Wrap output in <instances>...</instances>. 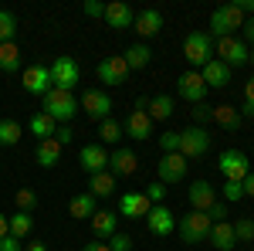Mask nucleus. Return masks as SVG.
Segmentation results:
<instances>
[{
  "instance_id": "23",
  "label": "nucleus",
  "mask_w": 254,
  "mask_h": 251,
  "mask_svg": "<svg viewBox=\"0 0 254 251\" xmlns=\"http://www.w3.org/2000/svg\"><path fill=\"white\" fill-rule=\"evenodd\" d=\"M61 150H64V146L51 136V139H41V143H38V153H34V156H38V163L44 167V170H51V167H58V163H61Z\"/></svg>"
},
{
  "instance_id": "6",
  "label": "nucleus",
  "mask_w": 254,
  "mask_h": 251,
  "mask_svg": "<svg viewBox=\"0 0 254 251\" xmlns=\"http://www.w3.org/2000/svg\"><path fill=\"white\" fill-rule=\"evenodd\" d=\"M183 58L190 61V65H196V68H203L207 61L214 58V38L210 34H190V38L183 41Z\"/></svg>"
},
{
  "instance_id": "54",
  "label": "nucleus",
  "mask_w": 254,
  "mask_h": 251,
  "mask_svg": "<svg viewBox=\"0 0 254 251\" xmlns=\"http://www.w3.org/2000/svg\"><path fill=\"white\" fill-rule=\"evenodd\" d=\"M244 116H248V119H254V105H251V102H244Z\"/></svg>"
},
{
  "instance_id": "37",
  "label": "nucleus",
  "mask_w": 254,
  "mask_h": 251,
  "mask_svg": "<svg viewBox=\"0 0 254 251\" xmlns=\"http://www.w3.org/2000/svg\"><path fill=\"white\" fill-rule=\"evenodd\" d=\"M231 228H234L237 241H244V245H251V241H254V221H251V217H241V221H234Z\"/></svg>"
},
{
  "instance_id": "8",
  "label": "nucleus",
  "mask_w": 254,
  "mask_h": 251,
  "mask_svg": "<svg viewBox=\"0 0 254 251\" xmlns=\"http://www.w3.org/2000/svg\"><path fill=\"white\" fill-rule=\"evenodd\" d=\"M214 51H217V61H224L227 68L244 65V61H248V55H251V48H248L241 38H217Z\"/></svg>"
},
{
  "instance_id": "26",
  "label": "nucleus",
  "mask_w": 254,
  "mask_h": 251,
  "mask_svg": "<svg viewBox=\"0 0 254 251\" xmlns=\"http://www.w3.org/2000/svg\"><path fill=\"white\" fill-rule=\"evenodd\" d=\"M116 224H119V217L112 211H95L92 214V234H95V238H105V241H109V238L116 234Z\"/></svg>"
},
{
  "instance_id": "9",
  "label": "nucleus",
  "mask_w": 254,
  "mask_h": 251,
  "mask_svg": "<svg viewBox=\"0 0 254 251\" xmlns=\"http://www.w3.org/2000/svg\"><path fill=\"white\" fill-rule=\"evenodd\" d=\"M81 109L88 112L92 119H112V98L109 92H102V88H88V92H81Z\"/></svg>"
},
{
  "instance_id": "39",
  "label": "nucleus",
  "mask_w": 254,
  "mask_h": 251,
  "mask_svg": "<svg viewBox=\"0 0 254 251\" xmlns=\"http://www.w3.org/2000/svg\"><path fill=\"white\" fill-rule=\"evenodd\" d=\"M220 190H224V204H231V200H241V197H244V183H237V180H227Z\"/></svg>"
},
{
  "instance_id": "34",
  "label": "nucleus",
  "mask_w": 254,
  "mask_h": 251,
  "mask_svg": "<svg viewBox=\"0 0 254 251\" xmlns=\"http://www.w3.org/2000/svg\"><path fill=\"white\" fill-rule=\"evenodd\" d=\"M149 58H153V51H149L146 44H132V48L126 51V65H129V72H132V68H146Z\"/></svg>"
},
{
  "instance_id": "32",
  "label": "nucleus",
  "mask_w": 254,
  "mask_h": 251,
  "mask_svg": "<svg viewBox=\"0 0 254 251\" xmlns=\"http://www.w3.org/2000/svg\"><path fill=\"white\" fill-rule=\"evenodd\" d=\"M24 129L17 119H0V146H17Z\"/></svg>"
},
{
  "instance_id": "53",
  "label": "nucleus",
  "mask_w": 254,
  "mask_h": 251,
  "mask_svg": "<svg viewBox=\"0 0 254 251\" xmlns=\"http://www.w3.org/2000/svg\"><path fill=\"white\" fill-rule=\"evenodd\" d=\"M81 251H109V245H85Z\"/></svg>"
},
{
  "instance_id": "36",
  "label": "nucleus",
  "mask_w": 254,
  "mask_h": 251,
  "mask_svg": "<svg viewBox=\"0 0 254 251\" xmlns=\"http://www.w3.org/2000/svg\"><path fill=\"white\" fill-rule=\"evenodd\" d=\"M98 139H102V143H119V139H122V126H119L116 119H102Z\"/></svg>"
},
{
  "instance_id": "51",
  "label": "nucleus",
  "mask_w": 254,
  "mask_h": 251,
  "mask_svg": "<svg viewBox=\"0 0 254 251\" xmlns=\"http://www.w3.org/2000/svg\"><path fill=\"white\" fill-rule=\"evenodd\" d=\"M24 251H48V248H44V241H31V245H24Z\"/></svg>"
},
{
  "instance_id": "31",
  "label": "nucleus",
  "mask_w": 254,
  "mask_h": 251,
  "mask_svg": "<svg viewBox=\"0 0 254 251\" xmlns=\"http://www.w3.org/2000/svg\"><path fill=\"white\" fill-rule=\"evenodd\" d=\"M20 68V48L14 41H7V44H0V72H17Z\"/></svg>"
},
{
  "instance_id": "21",
  "label": "nucleus",
  "mask_w": 254,
  "mask_h": 251,
  "mask_svg": "<svg viewBox=\"0 0 254 251\" xmlns=\"http://www.w3.org/2000/svg\"><path fill=\"white\" fill-rule=\"evenodd\" d=\"M122 129H126V136H132V139H149V136H153V119H149V112L132 109Z\"/></svg>"
},
{
  "instance_id": "27",
  "label": "nucleus",
  "mask_w": 254,
  "mask_h": 251,
  "mask_svg": "<svg viewBox=\"0 0 254 251\" xmlns=\"http://www.w3.org/2000/svg\"><path fill=\"white\" fill-rule=\"evenodd\" d=\"M88 190H92V197H112L116 193V173H109V170L92 173L88 176Z\"/></svg>"
},
{
  "instance_id": "3",
  "label": "nucleus",
  "mask_w": 254,
  "mask_h": 251,
  "mask_svg": "<svg viewBox=\"0 0 254 251\" xmlns=\"http://www.w3.org/2000/svg\"><path fill=\"white\" fill-rule=\"evenodd\" d=\"M210 228H214V221H210L203 211H190L187 217L176 221V231H180V238H183L187 245H200V241H207V238H210Z\"/></svg>"
},
{
  "instance_id": "18",
  "label": "nucleus",
  "mask_w": 254,
  "mask_h": 251,
  "mask_svg": "<svg viewBox=\"0 0 254 251\" xmlns=\"http://www.w3.org/2000/svg\"><path fill=\"white\" fill-rule=\"evenodd\" d=\"M153 211V204H149V200H146V193H122V197H119V214H122V217H132V221H136V217H146V214Z\"/></svg>"
},
{
  "instance_id": "33",
  "label": "nucleus",
  "mask_w": 254,
  "mask_h": 251,
  "mask_svg": "<svg viewBox=\"0 0 254 251\" xmlns=\"http://www.w3.org/2000/svg\"><path fill=\"white\" fill-rule=\"evenodd\" d=\"M146 112H149V119H159V122L170 119V116H173V98H170V95L149 98V109H146Z\"/></svg>"
},
{
  "instance_id": "55",
  "label": "nucleus",
  "mask_w": 254,
  "mask_h": 251,
  "mask_svg": "<svg viewBox=\"0 0 254 251\" xmlns=\"http://www.w3.org/2000/svg\"><path fill=\"white\" fill-rule=\"evenodd\" d=\"M248 61H254V48H251V55H248Z\"/></svg>"
},
{
  "instance_id": "52",
  "label": "nucleus",
  "mask_w": 254,
  "mask_h": 251,
  "mask_svg": "<svg viewBox=\"0 0 254 251\" xmlns=\"http://www.w3.org/2000/svg\"><path fill=\"white\" fill-rule=\"evenodd\" d=\"M7 234H10V224H7V217L0 214V238H7Z\"/></svg>"
},
{
  "instance_id": "40",
  "label": "nucleus",
  "mask_w": 254,
  "mask_h": 251,
  "mask_svg": "<svg viewBox=\"0 0 254 251\" xmlns=\"http://www.w3.org/2000/svg\"><path fill=\"white\" fill-rule=\"evenodd\" d=\"M109 251H132V238L116 231L112 238H109Z\"/></svg>"
},
{
  "instance_id": "29",
  "label": "nucleus",
  "mask_w": 254,
  "mask_h": 251,
  "mask_svg": "<svg viewBox=\"0 0 254 251\" xmlns=\"http://www.w3.org/2000/svg\"><path fill=\"white\" fill-rule=\"evenodd\" d=\"M68 214L71 217H88L92 221V214H95V197L92 193H78V197H71V204H68Z\"/></svg>"
},
{
  "instance_id": "38",
  "label": "nucleus",
  "mask_w": 254,
  "mask_h": 251,
  "mask_svg": "<svg viewBox=\"0 0 254 251\" xmlns=\"http://www.w3.org/2000/svg\"><path fill=\"white\" fill-rule=\"evenodd\" d=\"M38 207V193L31 190V187H24V190H17V211H34Z\"/></svg>"
},
{
  "instance_id": "30",
  "label": "nucleus",
  "mask_w": 254,
  "mask_h": 251,
  "mask_svg": "<svg viewBox=\"0 0 254 251\" xmlns=\"http://www.w3.org/2000/svg\"><path fill=\"white\" fill-rule=\"evenodd\" d=\"M7 224H10V234H14L17 241H24L27 234L34 231V217H31L27 211H17L14 217H7Z\"/></svg>"
},
{
  "instance_id": "19",
  "label": "nucleus",
  "mask_w": 254,
  "mask_h": 251,
  "mask_svg": "<svg viewBox=\"0 0 254 251\" xmlns=\"http://www.w3.org/2000/svg\"><path fill=\"white\" fill-rule=\"evenodd\" d=\"M200 78H203V85H207V88H224V85L231 82V68H227L224 61L210 58L203 68H200Z\"/></svg>"
},
{
  "instance_id": "35",
  "label": "nucleus",
  "mask_w": 254,
  "mask_h": 251,
  "mask_svg": "<svg viewBox=\"0 0 254 251\" xmlns=\"http://www.w3.org/2000/svg\"><path fill=\"white\" fill-rule=\"evenodd\" d=\"M14 34H17V17L10 10H0V44L14 41Z\"/></svg>"
},
{
  "instance_id": "1",
  "label": "nucleus",
  "mask_w": 254,
  "mask_h": 251,
  "mask_svg": "<svg viewBox=\"0 0 254 251\" xmlns=\"http://www.w3.org/2000/svg\"><path fill=\"white\" fill-rule=\"evenodd\" d=\"M78 109L81 105H78V98H75V92H61V88H51V92L44 95V105H41V112H48V116L55 119V122H61V126H68Z\"/></svg>"
},
{
  "instance_id": "15",
  "label": "nucleus",
  "mask_w": 254,
  "mask_h": 251,
  "mask_svg": "<svg viewBox=\"0 0 254 251\" xmlns=\"http://www.w3.org/2000/svg\"><path fill=\"white\" fill-rule=\"evenodd\" d=\"M126 78H129V65H126V58L112 55V58L98 61V82H105V85H126Z\"/></svg>"
},
{
  "instance_id": "14",
  "label": "nucleus",
  "mask_w": 254,
  "mask_h": 251,
  "mask_svg": "<svg viewBox=\"0 0 254 251\" xmlns=\"http://www.w3.org/2000/svg\"><path fill=\"white\" fill-rule=\"evenodd\" d=\"M102 20H105L112 31H126V27L136 24V10H132L129 3H122V0H112V3H105V17Z\"/></svg>"
},
{
  "instance_id": "11",
  "label": "nucleus",
  "mask_w": 254,
  "mask_h": 251,
  "mask_svg": "<svg viewBox=\"0 0 254 251\" xmlns=\"http://www.w3.org/2000/svg\"><path fill=\"white\" fill-rule=\"evenodd\" d=\"M146 228L149 234H156V238H166V234L176 231V217L173 211L166 207V204H153V211L146 214Z\"/></svg>"
},
{
  "instance_id": "41",
  "label": "nucleus",
  "mask_w": 254,
  "mask_h": 251,
  "mask_svg": "<svg viewBox=\"0 0 254 251\" xmlns=\"http://www.w3.org/2000/svg\"><path fill=\"white\" fill-rule=\"evenodd\" d=\"M159 146H163V153H180V133H163Z\"/></svg>"
},
{
  "instance_id": "4",
  "label": "nucleus",
  "mask_w": 254,
  "mask_h": 251,
  "mask_svg": "<svg viewBox=\"0 0 254 251\" xmlns=\"http://www.w3.org/2000/svg\"><path fill=\"white\" fill-rule=\"evenodd\" d=\"M48 68H51V88L75 92V85L81 82V68H78V61L71 58V55H61V58H55V65H48Z\"/></svg>"
},
{
  "instance_id": "46",
  "label": "nucleus",
  "mask_w": 254,
  "mask_h": 251,
  "mask_svg": "<svg viewBox=\"0 0 254 251\" xmlns=\"http://www.w3.org/2000/svg\"><path fill=\"white\" fill-rule=\"evenodd\" d=\"M241 31H244V38H241V41H244L248 48H254V17L244 20V27H241Z\"/></svg>"
},
{
  "instance_id": "12",
  "label": "nucleus",
  "mask_w": 254,
  "mask_h": 251,
  "mask_svg": "<svg viewBox=\"0 0 254 251\" xmlns=\"http://www.w3.org/2000/svg\"><path fill=\"white\" fill-rule=\"evenodd\" d=\"M187 204H190V211H210L217 204V190L207 183V180H193L190 183V190H187Z\"/></svg>"
},
{
  "instance_id": "43",
  "label": "nucleus",
  "mask_w": 254,
  "mask_h": 251,
  "mask_svg": "<svg viewBox=\"0 0 254 251\" xmlns=\"http://www.w3.org/2000/svg\"><path fill=\"white\" fill-rule=\"evenodd\" d=\"M207 217H210V221H224V217H227V204H224V200H217L214 207H210V211H207Z\"/></svg>"
},
{
  "instance_id": "22",
  "label": "nucleus",
  "mask_w": 254,
  "mask_h": 251,
  "mask_svg": "<svg viewBox=\"0 0 254 251\" xmlns=\"http://www.w3.org/2000/svg\"><path fill=\"white\" fill-rule=\"evenodd\" d=\"M210 119H214L220 129H231V133H237L241 122H244L241 109H234V105H210Z\"/></svg>"
},
{
  "instance_id": "10",
  "label": "nucleus",
  "mask_w": 254,
  "mask_h": 251,
  "mask_svg": "<svg viewBox=\"0 0 254 251\" xmlns=\"http://www.w3.org/2000/svg\"><path fill=\"white\" fill-rule=\"evenodd\" d=\"M187 156H180V153H163L159 156V163H156V170H159V183H180L183 176H187Z\"/></svg>"
},
{
  "instance_id": "2",
  "label": "nucleus",
  "mask_w": 254,
  "mask_h": 251,
  "mask_svg": "<svg viewBox=\"0 0 254 251\" xmlns=\"http://www.w3.org/2000/svg\"><path fill=\"white\" fill-rule=\"evenodd\" d=\"M244 10L237 7V3H224V7H217L214 14H210V34L214 38H234V31L244 27Z\"/></svg>"
},
{
  "instance_id": "17",
  "label": "nucleus",
  "mask_w": 254,
  "mask_h": 251,
  "mask_svg": "<svg viewBox=\"0 0 254 251\" xmlns=\"http://www.w3.org/2000/svg\"><path fill=\"white\" fill-rule=\"evenodd\" d=\"M78 163H81V170L92 176V173H102V170H109V150L105 146H81V153H78Z\"/></svg>"
},
{
  "instance_id": "44",
  "label": "nucleus",
  "mask_w": 254,
  "mask_h": 251,
  "mask_svg": "<svg viewBox=\"0 0 254 251\" xmlns=\"http://www.w3.org/2000/svg\"><path fill=\"white\" fill-rule=\"evenodd\" d=\"M0 251H24V245H20L14 234H7V238H0Z\"/></svg>"
},
{
  "instance_id": "13",
  "label": "nucleus",
  "mask_w": 254,
  "mask_h": 251,
  "mask_svg": "<svg viewBox=\"0 0 254 251\" xmlns=\"http://www.w3.org/2000/svg\"><path fill=\"white\" fill-rule=\"evenodd\" d=\"M24 92H31V95H48L51 92V68L48 65H31L27 72H24Z\"/></svg>"
},
{
  "instance_id": "49",
  "label": "nucleus",
  "mask_w": 254,
  "mask_h": 251,
  "mask_svg": "<svg viewBox=\"0 0 254 251\" xmlns=\"http://www.w3.org/2000/svg\"><path fill=\"white\" fill-rule=\"evenodd\" d=\"M244 102H251V105H254V78L244 82Z\"/></svg>"
},
{
  "instance_id": "50",
  "label": "nucleus",
  "mask_w": 254,
  "mask_h": 251,
  "mask_svg": "<svg viewBox=\"0 0 254 251\" xmlns=\"http://www.w3.org/2000/svg\"><path fill=\"white\" fill-rule=\"evenodd\" d=\"M244 197H254V173L244 176Z\"/></svg>"
},
{
  "instance_id": "20",
  "label": "nucleus",
  "mask_w": 254,
  "mask_h": 251,
  "mask_svg": "<svg viewBox=\"0 0 254 251\" xmlns=\"http://www.w3.org/2000/svg\"><path fill=\"white\" fill-rule=\"evenodd\" d=\"M139 170V156L132 150H116V153L109 156V173L116 176H132Z\"/></svg>"
},
{
  "instance_id": "28",
  "label": "nucleus",
  "mask_w": 254,
  "mask_h": 251,
  "mask_svg": "<svg viewBox=\"0 0 254 251\" xmlns=\"http://www.w3.org/2000/svg\"><path fill=\"white\" fill-rule=\"evenodd\" d=\"M27 129L38 136V139H51V136L58 133V122L48 116V112H34V116H31V122H27Z\"/></svg>"
},
{
  "instance_id": "5",
  "label": "nucleus",
  "mask_w": 254,
  "mask_h": 251,
  "mask_svg": "<svg viewBox=\"0 0 254 251\" xmlns=\"http://www.w3.org/2000/svg\"><path fill=\"white\" fill-rule=\"evenodd\" d=\"M217 170L224 173V180L244 183V176L251 173V163H248V156L241 153V150H224V153L217 156Z\"/></svg>"
},
{
  "instance_id": "47",
  "label": "nucleus",
  "mask_w": 254,
  "mask_h": 251,
  "mask_svg": "<svg viewBox=\"0 0 254 251\" xmlns=\"http://www.w3.org/2000/svg\"><path fill=\"white\" fill-rule=\"evenodd\" d=\"M55 139H58L61 146H68V143H71V139H75V133H71V129H68V126H58V133H55Z\"/></svg>"
},
{
  "instance_id": "7",
  "label": "nucleus",
  "mask_w": 254,
  "mask_h": 251,
  "mask_svg": "<svg viewBox=\"0 0 254 251\" xmlns=\"http://www.w3.org/2000/svg\"><path fill=\"white\" fill-rule=\"evenodd\" d=\"M210 150V136L203 126H187L183 133H180V156H187V160H196V156H203Z\"/></svg>"
},
{
  "instance_id": "16",
  "label": "nucleus",
  "mask_w": 254,
  "mask_h": 251,
  "mask_svg": "<svg viewBox=\"0 0 254 251\" xmlns=\"http://www.w3.org/2000/svg\"><path fill=\"white\" fill-rule=\"evenodd\" d=\"M176 92H180V98L200 105V102L207 98V85H203L200 72H187V75H180V82H176Z\"/></svg>"
},
{
  "instance_id": "48",
  "label": "nucleus",
  "mask_w": 254,
  "mask_h": 251,
  "mask_svg": "<svg viewBox=\"0 0 254 251\" xmlns=\"http://www.w3.org/2000/svg\"><path fill=\"white\" fill-rule=\"evenodd\" d=\"M193 119H196V122H207V119H210V105H203V102H200V105L193 109Z\"/></svg>"
},
{
  "instance_id": "45",
  "label": "nucleus",
  "mask_w": 254,
  "mask_h": 251,
  "mask_svg": "<svg viewBox=\"0 0 254 251\" xmlns=\"http://www.w3.org/2000/svg\"><path fill=\"white\" fill-rule=\"evenodd\" d=\"M85 14H88V17H105V3L88 0V3H85Z\"/></svg>"
},
{
  "instance_id": "42",
  "label": "nucleus",
  "mask_w": 254,
  "mask_h": 251,
  "mask_svg": "<svg viewBox=\"0 0 254 251\" xmlns=\"http://www.w3.org/2000/svg\"><path fill=\"white\" fill-rule=\"evenodd\" d=\"M163 197H166V183H149V187H146V200H149V204H163Z\"/></svg>"
},
{
  "instance_id": "25",
  "label": "nucleus",
  "mask_w": 254,
  "mask_h": 251,
  "mask_svg": "<svg viewBox=\"0 0 254 251\" xmlns=\"http://www.w3.org/2000/svg\"><path fill=\"white\" fill-rule=\"evenodd\" d=\"M136 34H142V38H153V34H159L163 31V14L159 10H142V14H136Z\"/></svg>"
},
{
  "instance_id": "24",
  "label": "nucleus",
  "mask_w": 254,
  "mask_h": 251,
  "mask_svg": "<svg viewBox=\"0 0 254 251\" xmlns=\"http://www.w3.org/2000/svg\"><path fill=\"white\" fill-rule=\"evenodd\" d=\"M210 245H214L217 251H231L237 245V238H234V228L227 224V221H217L214 228H210V238H207Z\"/></svg>"
}]
</instances>
